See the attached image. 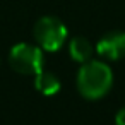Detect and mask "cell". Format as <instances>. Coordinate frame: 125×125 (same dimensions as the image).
<instances>
[{
  "instance_id": "6da1fadb",
  "label": "cell",
  "mask_w": 125,
  "mask_h": 125,
  "mask_svg": "<svg viewBox=\"0 0 125 125\" xmlns=\"http://www.w3.org/2000/svg\"><path fill=\"white\" fill-rule=\"evenodd\" d=\"M113 84L111 69L99 60H89L82 63L77 74V87L79 93L87 99L103 98Z\"/></svg>"
},
{
  "instance_id": "7a4b0ae2",
  "label": "cell",
  "mask_w": 125,
  "mask_h": 125,
  "mask_svg": "<svg viewBox=\"0 0 125 125\" xmlns=\"http://www.w3.org/2000/svg\"><path fill=\"white\" fill-rule=\"evenodd\" d=\"M34 38L46 52H57L67 40V28L57 17H41L34 26Z\"/></svg>"
},
{
  "instance_id": "3957f363",
  "label": "cell",
  "mask_w": 125,
  "mask_h": 125,
  "mask_svg": "<svg viewBox=\"0 0 125 125\" xmlns=\"http://www.w3.org/2000/svg\"><path fill=\"white\" fill-rule=\"evenodd\" d=\"M9 62L14 70L19 74H38L43 70V52L38 46L28 45V43H19L10 50Z\"/></svg>"
},
{
  "instance_id": "277c9868",
  "label": "cell",
  "mask_w": 125,
  "mask_h": 125,
  "mask_svg": "<svg viewBox=\"0 0 125 125\" xmlns=\"http://www.w3.org/2000/svg\"><path fill=\"white\" fill-rule=\"evenodd\" d=\"M96 50L106 60H120V58H123L125 57V33L113 31V33L104 34L99 40Z\"/></svg>"
},
{
  "instance_id": "5b68a950",
  "label": "cell",
  "mask_w": 125,
  "mask_h": 125,
  "mask_svg": "<svg viewBox=\"0 0 125 125\" xmlns=\"http://www.w3.org/2000/svg\"><path fill=\"white\" fill-rule=\"evenodd\" d=\"M69 53H70V57H72L75 62L86 63V62H89L91 57H93V46H91V43H89L86 38L77 36V38L70 40Z\"/></svg>"
},
{
  "instance_id": "8992f818",
  "label": "cell",
  "mask_w": 125,
  "mask_h": 125,
  "mask_svg": "<svg viewBox=\"0 0 125 125\" xmlns=\"http://www.w3.org/2000/svg\"><path fill=\"white\" fill-rule=\"evenodd\" d=\"M34 86L40 93H43L45 96H53L55 93H58L60 89V81L52 74V72H46V70H41L36 74V79H34Z\"/></svg>"
},
{
  "instance_id": "52a82bcc",
  "label": "cell",
  "mask_w": 125,
  "mask_h": 125,
  "mask_svg": "<svg viewBox=\"0 0 125 125\" xmlns=\"http://www.w3.org/2000/svg\"><path fill=\"white\" fill-rule=\"evenodd\" d=\"M116 125H125V108L116 113Z\"/></svg>"
}]
</instances>
